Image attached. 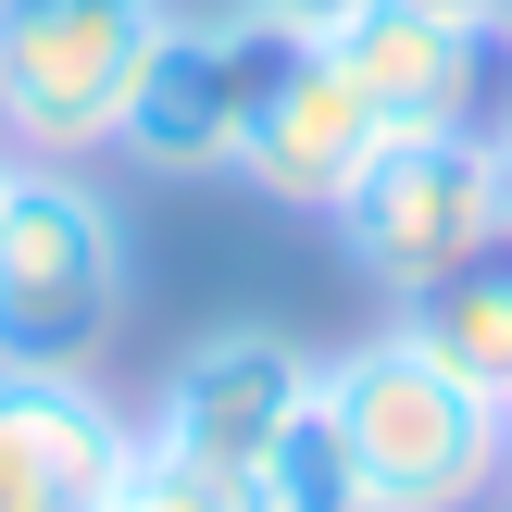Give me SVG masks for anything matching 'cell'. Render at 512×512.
Here are the masks:
<instances>
[{
    "instance_id": "6da1fadb",
    "label": "cell",
    "mask_w": 512,
    "mask_h": 512,
    "mask_svg": "<svg viewBox=\"0 0 512 512\" xmlns=\"http://www.w3.org/2000/svg\"><path fill=\"white\" fill-rule=\"evenodd\" d=\"M325 413L363 463V512H488L512 475V413L463 388L413 325L325 350Z\"/></svg>"
},
{
    "instance_id": "7a4b0ae2",
    "label": "cell",
    "mask_w": 512,
    "mask_h": 512,
    "mask_svg": "<svg viewBox=\"0 0 512 512\" xmlns=\"http://www.w3.org/2000/svg\"><path fill=\"white\" fill-rule=\"evenodd\" d=\"M138 313V238L88 163H0V363L100 375Z\"/></svg>"
},
{
    "instance_id": "3957f363",
    "label": "cell",
    "mask_w": 512,
    "mask_h": 512,
    "mask_svg": "<svg viewBox=\"0 0 512 512\" xmlns=\"http://www.w3.org/2000/svg\"><path fill=\"white\" fill-rule=\"evenodd\" d=\"M175 0H0V150L100 163Z\"/></svg>"
},
{
    "instance_id": "277c9868",
    "label": "cell",
    "mask_w": 512,
    "mask_h": 512,
    "mask_svg": "<svg viewBox=\"0 0 512 512\" xmlns=\"http://www.w3.org/2000/svg\"><path fill=\"white\" fill-rule=\"evenodd\" d=\"M325 225H338L350 275H363V288H388V300H425L438 275L488 263V250L512 238V188H500V150H488V125L388 138V150L363 163V188H350Z\"/></svg>"
},
{
    "instance_id": "5b68a950",
    "label": "cell",
    "mask_w": 512,
    "mask_h": 512,
    "mask_svg": "<svg viewBox=\"0 0 512 512\" xmlns=\"http://www.w3.org/2000/svg\"><path fill=\"white\" fill-rule=\"evenodd\" d=\"M275 25H250L238 0H213V13H163V38H150L138 63V100H125L113 150L138 175H238V138H250V100H263L275 75Z\"/></svg>"
},
{
    "instance_id": "8992f818",
    "label": "cell",
    "mask_w": 512,
    "mask_h": 512,
    "mask_svg": "<svg viewBox=\"0 0 512 512\" xmlns=\"http://www.w3.org/2000/svg\"><path fill=\"white\" fill-rule=\"evenodd\" d=\"M313 388H325V350H300L288 325H213V338H188L163 363L138 438L200 463V475H263V450L313 413Z\"/></svg>"
},
{
    "instance_id": "52a82bcc",
    "label": "cell",
    "mask_w": 512,
    "mask_h": 512,
    "mask_svg": "<svg viewBox=\"0 0 512 512\" xmlns=\"http://www.w3.org/2000/svg\"><path fill=\"white\" fill-rule=\"evenodd\" d=\"M375 150H388V125L363 113V88H350L313 38H288V50H275V75H263V100H250L238 188L275 200V213H338V200L363 188Z\"/></svg>"
},
{
    "instance_id": "ba28073f",
    "label": "cell",
    "mask_w": 512,
    "mask_h": 512,
    "mask_svg": "<svg viewBox=\"0 0 512 512\" xmlns=\"http://www.w3.org/2000/svg\"><path fill=\"white\" fill-rule=\"evenodd\" d=\"M325 63L363 88V113L388 125V138H438V125H475L488 113V25H450L425 13V0H363L350 25H325Z\"/></svg>"
},
{
    "instance_id": "9c48e42d",
    "label": "cell",
    "mask_w": 512,
    "mask_h": 512,
    "mask_svg": "<svg viewBox=\"0 0 512 512\" xmlns=\"http://www.w3.org/2000/svg\"><path fill=\"white\" fill-rule=\"evenodd\" d=\"M125 450H138V413L100 375L0 363V512H100Z\"/></svg>"
},
{
    "instance_id": "30bf717a",
    "label": "cell",
    "mask_w": 512,
    "mask_h": 512,
    "mask_svg": "<svg viewBox=\"0 0 512 512\" xmlns=\"http://www.w3.org/2000/svg\"><path fill=\"white\" fill-rule=\"evenodd\" d=\"M400 325H413L425 350H438L463 388H488L500 413H512V238L488 250V263H463V275H438L425 300H400Z\"/></svg>"
},
{
    "instance_id": "8fae6325",
    "label": "cell",
    "mask_w": 512,
    "mask_h": 512,
    "mask_svg": "<svg viewBox=\"0 0 512 512\" xmlns=\"http://www.w3.org/2000/svg\"><path fill=\"white\" fill-rule=\"evenodd\" d=\"M263 512H363V463H350V438H338V413H325V388H313V413L288 425V438L263 450Z\"/></svg>"
},
{
    "instance_id": "7c38bea8",
    "label": "cell",
    "mask_w": 512,
    "mask_h": 512,
    "mask_svg": "<svg viewBox=\"0 0 512 512\" xmlns=\"http://www.w3.org/2000/svg\"><path fill=\"white\" fill-rule=\"evenodd\" d=\"M100 512H263V488L250 475H200V463H175V450H125V475L100 488Z\"/></svg>"
},
{
    "instance_id": "4fadbf2b",
    "label": "cell",
    "mask_w": 512,
    "mask_h": 512,
    "mask_svg": "<svg viewBox=\"0 0 512 512\" xmlns=\"http://www.w3.org/2000/svg\"><path fill=\"white\" fill-rule=\"evenodd\" d=\"M250 25H275V38H325V25H350L363 0H238Z\"/></svg>"
},
{
    "instance_id": "5bb4252c",
    "label": "cell",
    "mask_w": 512,
    "mask_h": 512,
    "mask_svg": "<svg viewBox=\"0 0 512 512\" xmlns=\"http://www.w3.org/2000/svg\"><path fill=\"white\" fill-rule=\"evenodd\" d=\"M425 13H450V25H488V38H500V25H512V0H425Z\"/></svg>"
},
{
    "instance_id": "9a60e30c",
    "label": "cell",
    "mask_w": 512,
    "mask_h": 512,
    "mask_svg": "<svg viewBox=\"0 0 512 512\" xmlns=\"http://www.w3.org/2000/svg\"><path fill=\"white\" fill-rule=\"evenodd\" d=\"M488 150H500V188H512V75H500V100H488Z\"/></svg>"
},
{
    "instance_id": "2e32d148",
    "label": "cell",
    "mask_w": 512,
    "mask_h": 512,
    "mask_svg": "<svg viewBox=\"0 0 512 512\" xmlns=\"http://www.w3.org/2000/svg\"><path fill=\"white\" fill-rule=\"evenodd\" d=\"M500 512H512V475H500Z\"/></svg>"
},
{
    "instance_id": "e0dca14e",
    "label": "cell",
    "mask_w": 512,
    "mask_h": 512,
    "mask_svg": "<svg viewBox=\"0 0 512 512\" xmlns=\"http://www.w3.org/2000/svg\"><path fill=\"white\" fill-rule=\"evenodd\" d=\"M0 163H13V150H0Z\"/></svg>"
}]
</instances>
